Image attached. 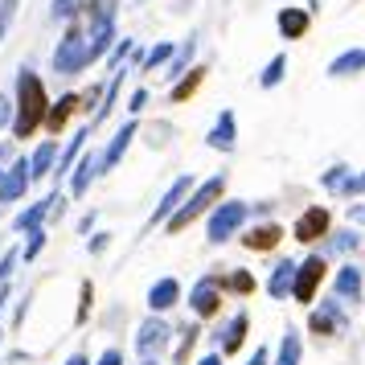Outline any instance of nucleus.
<instances>
[{
	"label": "nucleus",
	"mask_w": 365,
	"mask_h": 365,
	"mask_svg": "<svg viewBox=\"0 0 365 365\" xmlns=\"http://www.w3.org/2000/svg\"><path fill=\"white\" fill-rule=\"evenodd\" d=\"M336 299H341V304H357V299H361V267L345 263L336 271Z\"/></svg>",
	"instance_id": "17"
},
{
	"label": "nucleus",
	"mask_w": 365,
	"mask_h": 365,
	"mask_svg": "<svg viewBox=\"0 0 365 365\" xmlns=\"http://www.w3.org/2000/svg\"><path fill=\"white\" fill-rule=\"evenodd\" d=\"M247 329H250V316H247V312H234L230 324H226V336L217 332V349H222V357H230V353H238V349H242V341H247Z\"/></svg>",
	"instance_id": "15"
},
{
	"label": "nucleus",
	"mask_w": 365,
	"mask_h": 365,
	"mask_svg": "<svg viewBox=\"0 0 365 365\" xmlns=\"http://www.w3.org/2000/svg\"><path fill=\"white\" fill-rule=\"evenodd\" d=\"M283 74H287V58H283V53H275V58L267 62V70L259 74V86H263V91H275V86L283 83Z\"/></svg>",
	"instance_id": "27"
},
{
	"label": "nucleus",
	"mask_w": 365,
	"mask_h": 365,
	"mask_svg": "<svg viewBox=\"0 0 365 365\" xmlns=\"http://www.w3.org/2000/svg\"><path fill=\"white\" fill-rule=\"evenodd\" d=\"M324 255L316 250V255H308L304 263H296V279H292V296L299 299V304H312V296L320 292V283H324Z\"/></svg>",
	"instance_id": "4"
},
{
	"label": "nucleus",
	"mask_w": 365,
	"mask_h": 365,
	"mask_svg": "<svg viewBox=\"0 0 365 365\" xmlns=\"http://www.w3.org/2000/svg\"><path fill=\"white\" fill-rule=\"evenodd\" d=\"M168 58H173V46H168V41H156V46H152L144 58H140V66H144V70H156V66H165Z\"/></svg>",
	"instance_id": "29"
},
{
	"label": "nucleus",
	"mask_w": 365,
	"mask_h": 365,
	"mask_svg": "<svg viewBox=\"0 0 365 365\" xmlns=\"http://www.w3.org/2000/svg\"><path fill=\"white\" fill-rule=\"evenodd\" d=\"M292 234H296L299 242H316L320 234H329V210H324V205H312V210H304V214L296 217Z\"/></svg>",
	"instance_id": "10"
},
{
	"label": "nucleus",
	"mask_w": 365,
	"mask_h": 365,
	"mask_svg": "<svg viewBox=\"0 0 365 365\" xmlns=\"http://www.w3.org/2000/svg\"><path fill=\"white\" fill-rule=\"evenodd\" d=\"M205 78V70H193L189 78H177V86H173V103H185L193 91H197V83Z\"/></svg>",
	"instance_id": "30"
},
{
	"label": "nucleus",
	"mask_w": 365,
	"mask_h": 365,
	"mask_svg": "<svg viewBox=\"0 0 365 365\" xmlns=\"http://www.w3.org/2000/svg\"><path fill=\"white\" fill-rule=\"evenodd\" d=\"M357 247H361V234L357 230H341L324 242V250H336V255H349V250H357Z\"/></svg>",
	"instance_id": "28"
},
{
	"label": "nucleus",
	"mask_w": 365,
	"mask_h": 365,
	"mask_svg": "<svg viewBox=\"0 0 365 365\" xmlns=\"http://www.w3.org/2000/svg\"><path fill=\"white\" fill-rule=\"evenodd\" d=\"M91 299H95V287H91V279L83 283V304H78V320H86V308H91Z\"/></svg>",
	"instance_id": "41"
},
{
	"label": "nucleus",
	"mask_w": 365,
	"mask_h": 365,
	"mask_svg": "<svg viewBox=\"0 0 365 365\" xmlns=\"http://www.w3.org/2000/svg\"><path fill=\"white\" fill-rule=\"evenodd\" d=\"M349 222H361L365 226V205H349Z\"/></svg>",
	"instance_id": "45"
},
{
	"label": "nucleus",
	"mask_w": 365,
	"mask_h": 365,
	"mask_svg": "<svg viewBox=\"0 0 365 365\" xmlns=\"http://www.w3.org/2000/svg\"><path fill=\"white\" fill-rule=\"evenodd\" d=\"M247 214H250L247 201H217L214 214H210V242H214V247L217 242H226V238L247 222Z\"/></svg>",
	"instance_id": "5"
},
{
	"label": "nucleus",
	"mask_w": 365,
	"mask_h": 365,
	"mask_svg": "<svg viewBox=\"0 0 365 365\" xmlns=\"http://www.w3.org/2000/svg\"><path fill=\"white\" fill-rule=\"evenodd\" d=\"M365 70V50H345L329 62V78H353Z\"/></svg>",
	"instance_id": "21"
},
{
	"label": "nucleus",
	"mask_w": 365,
	"mask_h": 365,
	"mask_svg": "<svg viewBox=\"0 0 365 365\" xmlns=\"http://www.w3.org/2000/svg\"><path fill=\"white\" fill-rule=\"evenodd\" d=\"M53 160H58V140H46V144H37L34 156H29V177H34V181L50 177V173H53Z\"/></svg>",
	"instance_id": "20"
},
{
	"label": "nucleus",
	"mask_w": 365,
	"mask_h": 365,
	"mask_svg": "<svg viewBox=\"0 0 365 365\" xmlns=\"http://www.w3.org/2000/svg\"><path fill=\"white\" fill-rule=\"evenodd\" d=\"M17 4H21V0H0V46H4V37H9L13 17H17Z\"/></svg>",
	"instance_id": "35"
},
{
	"label": "nucleus",
	"mask_w": 365,
	"mask_h": 365,
	"mask_svg": "<svg viewBox=\"0 0 365 365\" xmlns=\"http://www.w3.org/2000/svg\"><path fill=\"white\" fill-rule=\"evenodd\" d=\"M91 226H95V210H91V214H86L83 222H78V230H83V234H91Z\"/></svg>",
	"instance_id": "47"
},
{
	"label": "nucleus",
	"mask_w": 365,
	"mask_h": 365,
	"mask_svg": "<svg viewBox=\"0 0 365 365\" xmlns=\"http://www.w3.org/2000/svg\"><path fill=\"white\" fill-rule=\"evenodd\" d=\"M17 259H21V250H4V255H0V287L9 283V275H13V267H17Z\"/></svg>",
	"instance_id": "38"
},
{
	"label": "nucleus",
	"mask_w": 365,
	"mask_h": 365,
	"mask_svg": "<svg viewBox=\"0 0 365 365\" xmlns=\"http://www.w3.org/2000/svg\"><path fill=\"white\" fill-rule=\"evenodd\" d=\"M29 185H34V177H29V160L21 156V160H13V165L0 173V205H13V201H21Z\"/></svg>",
	"instance_id": "6"
},
{
	"label": "nucleus",
	"mask_w": 365,
	"mask_h": 365,
	"mask_svg": "<svg viewBox=\"0 0 365 365\" xmlns=\"http://www.w3.org/2000/svg\"><path fill=\"white\" fill-rule=\"evenodd\" d=\"M267 361H271V353H267V349H255V357H250L247 365H267Z\"/></svg>",
	"instance_id": "46"
},
{
	"label": "nucleus",
	"mask_w": 365,
	"mask_h": 365,
	"mask_svg": "<svg viewBox=\"0 0 365 365\" xmlns=\"http://www.w3.org/2000/svg\"><path fill=\"white\" fill-rule=\"evenodd\" d=\"M91 62H86V29L83 21L74 17L66 21V34L58 37V50H53V70L58 74H78V70H86Z\"/></svg>",
	"instance_id": "3"
},
{
	"label": "nucleus",
	"mask_w": 365,
	"mask_h": 365,
	"mask_svg": "<svg viewBox=\"0 0 365 365\" xmlns=\"http://www.w3.org/2000/svg\"><path fill=\"white\" fill-rule=\"evenodd\" d=\"M361 193H365V173H357V177L349 173L341 181V189H336V197H361Z\"/></svg>",
	"instance_id": "34"
},
{
	"label": "nucleus",
	"mask_w": 365,
	"mask_h": 365,
	"mask_svg": "<svg viewBox=\"0 0 365 365\" xmlns=\"http://www.w3.org/2000/svg\"><path fill=\"white\" fill-rule=\"evenodd\" d=\"M99 177V152H86V156H78L74 160V177H70V193L74 197H83L86 189H91V181Z\"/></svg>",
	"instance_id": "14"
},
{
	"label": "nucleus",
	"mask_w": 365,
	"mask_h": 365,
	"mask_svg": "<svg viewBox=\"0 0 365 365\" xmlns=\"http://www.w3.org/2000/svg\"><path fill=\"white\" fill-rule=\"evenodd\" d=\"M99 365H123V353H119V349H107L99 357Z\"/></svg>",
	"instance_id": "44"
},
{
	"label": "nucleus",
	"mask_w": 365,
	"mask_h": 365,
	"mask_svg": "<svg viewBox=\"0 0 365 365\" xmlns=\"http://www.w3.org/2000/svg\"><path fill=\"white\" fill-rule=\"evenodd\" d=\"M144 107H148V91H135V95H132V103H128V111H132V115H140Z\"/></svg>",
	"instance_id": "42"
},
{
	"label": "nucleus",
	"mask_w": 365,
	"mask_h": 365,
	"mask_svg": "<svg viewBox=\"0 0 365 365\" xmlns=\"http://www.w3.org/2000/svg\"><path fill=\"white\" fill-rule=\"evenodd\" d=\"M4 160H13V148H9V144H0V165H4Z\"/></svg>",
	"instance_id": "49"
},
{
	"label": "nucleus",
	"mask_w": 365,
	"mask_h": 365,
	"mask_svg": "<svg viewBox=\"0 0 365 365\" xmlns=\"http://www.w3.org/2000/svg\"><path fill=\"white\" fill-rule=\"evenodd\" d=\"M9 123H13V99H9V95H0V132H4Z\"/></svg>",
	"instance_id": "39"
},
{
	"label": "nucleus",
	"mask_w": 365,
	"mask_h": 365,
	"mask_svg": "<svg viewBox=\"0 0 365 365\" xmlns=\"http://www.w3.org/2000/svg\"><path fill=\"white\" fill-rule=\"evenodd\" d=\"M279 238H283V230L275 222H267V226H255L250 234H242V247L247 250H271V247H279Z\"/></svg>",
	"instance_id": "24"
},
{
	"label": "nucleus",
	"mask_w": 365,
	"mask_h": 365,
	"mask_svg": "<svg viewBox=\"0 0 365 365\" xmlns=\"http://www.w3.org/2000/svg\"><path fill=\"white\" fill-rule=\"evenodd\" d=\"M168 336H173V329H168L165 320H156V316H152V320H144V324H140L135 349H140L144 357H152V353H160V349L168 345Z\"/></svg>",
	"instance_id": "12"
},
{
	"label": "nucleus",
	"mask_w": 365,
	"mask_h": 365,
	"mask_svg": "<svg viewBox=\"0 0 365 365\" xmlns=\"http://www.w3.org/2000/svg\"><path fill=\"white\" fill-rule=\"evenodd\" d=\"M193 53H197V37L189 34V41H185L181 50H177L173 58H168V70H165V74L173 78V83H177V78L185 74V70H189V62H193Z\"/></svg>",
	"instance_id": "25"
},
{
	"label": "nucleus",
	"mask_w": 365,
	"mask_h": 365,
	"mask_svg": "<svg viewBox=\"0 0 365 365\" xmlns=\"http://www.w3.org/2000/svg\"><path fill=\"white\" fill-rule=\"evenodd\" d=\"M222 287H230V292H238V296H247V292H255V275H247V271H234L230 279H222Z\"/></svg>",
	"instance_id": "33"
},
{
	"label": "nucleus",
	"mask_w": 365,
	"mask_h": 365,
	"mask_svg": "<svg viewBox=\"0 0 365 365\" xmlns=\"http://www.w3.org/2000/svg\"><path fill=\"white\" fill-rule=\"evenodd\" d=\"M74 111H78V95H62L58 103H50V107H46V119H41V123L58 135L62 128H66V119L74 115Z\"/></svg>",
	"instance_id": "18"
},
{
	"label": "nucleus",
	"mask_w": 365,
	"mask_h": 365,
	"mask_svg": "<svg viewBox=\"0 0 365 365\" xmlns=\"http://www.w3.org/2000/svg\"><path fill=\"white\" fill-rule=\"evenodd\" d=\"M46 107H50V99H46V86H41V78H37L29 66L17 70V86H13V135L17 140H25V135H34L37 128H41V119H46Z\"/></svg>",
	"instance_id": "1"
},
{
	"label": "nucleus",
	"mask_w": 365,
	"mask_h": 365,
	"mask_svg": "<svg viewBox=\"0 0 365 365\" xmlns=\"http://www.w3.org/2000/svg\"><path fill=\"white\" fill-rule=\"evenodd\" d=\"M299 353H304V345H299V332L287 329L279 341V357H275V365H299Z\"/></svg>",
	"instance_id": "26"
},
{
	"label": "nucleus",
	"mask_w": 365,
	"mask_h": 365,
	"mask_svg": "<svg viewBox=\"0 0 365 365\" xmlns=\"http://www.w3.org/2000/svg\"><path fill=\"white\" fill-rule=\"evenodd\" d=\"M197 365H222V353H210V357H201Z\"/></svg>",
	"instance_id": "48"
},
{
	"label": "nucleus",
	"mask_w": 365,
	"mask_h": 365,
	"mask_svg": "<svg viewBox=\"0 0 365 365\" xmlns=\"http://www.w3.org/2000/svg\"><path fill=\"white\" fill-rule=\"evenodd\" d=\"M292 279H296V263H292V259L275 263L271 279H267V292H271V299H287V296H292Z\"/></svg>",
	"instance_id": "22"
},
{
	"label": "nucleus",
	"mask_w": 365,
	"mask_h": 365,
	"mask_svg": "<svg viewBox=\"0 0 365 365\" xmlns=\"http://www.w3.org/2000/svg\"><path fill=\"white\" fill-rule=\"evenodd\" d=\"M189 193H193V177H177V181L168 185V193L160 197V205H156V214H152L148 226H165L168 217H173L177 210H181V201L189 197Z\"/></svg>",
	"instance_id": "9"
},
{
	"label": "nucleus",
	"mask_w": 365,
	"mask_h": 365,
	"mask_svg": "<svg viewBox=\"0 0 365 365\" xmlns=\"http://www.w3.org/2000/svg\"><path fill=\"white\" fill-rule=\"evenodd\" d=\"M189 304H193V312H197V316H214L217 308H222V279L205 275V279H201L197 287H193Z\"/></svg>",
	"instance_id": "11"
},
{
	"label": "nucleus",
	"mask_w": 365,
	"mask_h": 365,
	"mask_svg": "<svg viewBox=\"0 0 365 365\" xmlns=\"http://www.w3.org/2000/svg\"><path fill=\"white\" fill-rule=\"evenodd\" d=\"M205 144L217 152H234V144H238V119H234V111H222V115L214 119V128H210V135H205Z\"/></svg>",
	"instance_id": "13"
},
{
	"label": "nucleus",
	"mask_w": 365,
	"mask_h": 365,
	"mask_svg": "<svg viewBox=\"0 0 365 365\" xmlns=\"http://www.w3.org/2000/svg\"><path fill=\"white\" fill-rule=\"evenodd\" d=\"M197 324H185V329H181V349H177V361H185V357H189V349H193V345H197Z\"/></svg>",
	"instance_id": "37"
},
{
	"label": "nucleus",
	"mask_w": 365,
	"mask_h": 365,
	"mask_svg": "<svg viewBox=\"0 0 365 365\" xmlns=\"http://www.w3.org/2000/svg\"><path fill=\"white\" fill-rule=\"evenodd\" d=\"M132 53V37H123V41H115V53H111V66H119L123 58Z\"/></svg>",
	"instance_id": "40"
},
{
	"label": "nucleus",
	"mask_w": 365,
	"mask_h": 365,
	"mask_svg": "<svg viewBox=\"0 0 365 365\" xmlns=\"http://www.w3.org/2000/svg\"><path fill=\"white\" fill-rule=\"evenodd\" d=\"M349 173H353V168H345V165H332L329 173H324V177H320V185H324V189H329V193H336V189H341V181H345Z\"/></svg>",
	"instance_id": "36"
},
{
	"label": "nucleus",
	"mask_w": 365,
	"mask_h": 365,
	"mask_svg": "<svg viewBox=\"0 0 365 365\" xmlns=\"http://www.w3.org/2000/svg\"><path fill=\"white\" fill-rule=\"evenodd\" d=\"M66 365H91V361H86L83 353H74V357H70V361H66Z\"/></svg>",
	"instance_id": "51"
},
{
	"label": "nucleus",
	"mask_w": 365,
	"mask_h": 365,
	"mask_svg": "<svg viewBox=\"0 0 365 365\" xmlns=\"http://www.w3.org/2000/svg\"><path fill=\"white\" fill-rule=\"evenodd\" d=\"M86 140H91V128H83V132H74V135H70L66 152H62V156H58V160H53V173H50V177H66L70 168H74V160H78V156H83Z\"/></svg>",
	"instance_id": "19"
},
{
	"label": "nucleus",
	"mask_w": 365,
	"mask_h": 365,
	"mask_svg": "<svg viewBox=\"0 0 365 365\" xmlns=\"http://www.w3.org/2000/svg\"><path fill=\"white\" fill-rule=\"evenodd\" d=\"M144 365H156V361H152V357H144Z\"/></svg>",
	"instance_id": "52"
},
{
	"label": "nucleus",
	"mask_w": 365,
	"mask_h": 365,
	"mask_svg": "<svg viewBox=\"0 0 365 365\" xmlns=\"http://www.w3.org/2000/svg\"><path fill=\"white\" fill-rule=\"evenodd\" d=\"M4 304H9V283L0 287V312H4Z\"/></svg>",
	"instance_id": "50"
},
{
	"label": "nucleus",
	"mask_w": 365,
	"mask_h": 365,
	"mask_svg": "<svg viewBox=\"0 0 365 365\" xmlns=\"http://www.w3.org/2000/svg\"><path fill=\"white\" fill-rule=\"evenodd\" d=\"M308 329H312L316 336H336V332H345L341 299H324L320 308H312V316H308Z\"/></svg>",
	"instance_id": "7"
},
{
	"label": "nucleus",
	"mask_w": 365,
	"mask_h": 365,
	"mask_svg": "<svg viewBox=\"0 0 365 365\" xmlns=\"http://www.w3.org/2000/svg\"><path fill=\"white\" fill-rule=\"evenodd\" d=\"M279 34L287 37V41H296V37L308 34V25H312V13L308 9H296V4H287V9H279Z\"/></svg>",
	"instance_id": "16"
},
{
	"label": "nucleus",
	"mask_w": 365,
	"mask_h": 365,
	"mask_svg": "<svg viewBox=\"0 0 365 365\" xmlns=\"http://www.w3.org/2000/svg\"><path fill=\"white\" fill-rule=\"evenodd\" d=\"M107 247H111V234H95L91 238V255H103Z\"/></svg>",
	"instance_id": "43"
},
{
	"label": "nucleus",
	"mask_w": 365,
	"mask_h": 365,
	"mask_svg": "<svg viewBox=\"0 0 365 365\" xmlns=\"http://www.w3.org/2000/svg\"><path fill=\"white\" fill-rule=\"evenodd\" d=\"M177 299H181V283H177V279L152 283V292H148V308H152V312H168Z\"/></svg>",
	"instance_id": "23"
},
{
	"label": "nucleus",
	"mask_w": 365,
	"mask_h": 365,
	"mask_svg": "<svg viewBox=\"0 0 365 365\" xmlns=\"http://www.w3.org/2000/svg\"><path fill=\"white\" fill-rule=\"evenodd\" d=\"M25 234H29V242H25V250H21V259H25V263H34L37 255H41V247H46V230L37 226V230H25Z\"/></svg>",
	"instance_id": "31"
},
{
	"label": "nucleus",
	"mask_w": 365,
	"mask_h": 365,
	"mask_svg": "<svg viewBox=\"0 0 365 365\" xmlns=\"http://www.w3.org/2000/svg\"><path fill=\"white\" fill-rule=\"evenodd\" d=\"M78 9H83V0H53L50 17L53 21H74V17H78Z\"/></svg>",
	"instance_id": "32"
},
{
	"label": "nucleus",
	"mask_w": 365,
	"mask_h": 365,
	"mask_svg": "<svg viewBox=\"0 0 365 365\" xmlns=\"http://www.w3.org/2000/svg\"><path fill=\"white\" fill-rule=\"evenodd\" d=\"M222 193H226V173H222V177H210L205 185H197V189H193V193L181 201V210H177V214L165 222L168 234H181L185 226L193 222V217H201L205 210H214L217 201H222Z\"/></svg>",
	"instance_id": "2"
},
{
	"label": "nucleus",
	"mask_w": 365,
	"mask_h": 365,
	"mask_svg": "<svg viewBox=\"0 0 365 365\" xmlns=\"http://www.w3.org/2000/svg\"><path fill=\"white\" fill-rule=\"evenodd\" d=\"M135 132H140V123H135V119H128V123H123V128H119L115 135H111V144H107V148L99 152V173H111V168H115L119 160H123V152L132 148Z\"/></svg>",
	"instance_id": "8"
}]
</instances>
